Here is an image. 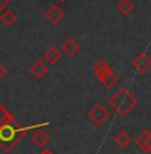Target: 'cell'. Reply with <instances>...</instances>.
I'll list each match as a JSON object with an SVG mask.
<instances>
[{
  "mask_svg": "<svg viewBox=\"0 0 151 154\" xmlns=\"http://www.w3.org/2000/svg\"><path fill=\"white\" fill-rule=\"evenodd\" d=\"M58 2H60V3H63V2H66V0H58Z\"/></svg>",
  "mask_w": 151,
  "mask_h": 154,
  "instance_id": "obj_19",
  "label": "cell"
},
{
  "mask_svg": "<svg viewBox=\"0 0 151 154\" xmlns=\"http://www.w3.org/2000/svg\"><path fill=\"white\" fill-rule=\"evenodd\" d=\"M11 117H12V114H11V112L2 105V102H0V126H2L3 123H4L5 121H7L8 118H11Z\"/></svg>",
  "mask_w": 151,
  "mask_h": 154,
  "instance_id": "obj_15",
  "label": "cell"
},
{
  "mask_svg": "<svg viewBox=\"0 0 151 154\" xmlns=\"http://www.w3.org/2000/svg\"><path fill=\"white\" fill-rule=\"evenodd\" d=\"M7 74H8V67L5 66L2 60H0V81H2V79L7 75Z\"/></svg>",
  "mask_w": 151,
  "mask_h": 154,
  "instance_id": "obj_16",
  "label": "cell"
},
{
  "mask_svg": "<svg viewBox=\"0 0 151 154\" xmlns=\"http://www.w3.org/2000/svg\"><path fill=\"white\" fill-rule=\"evenodd\" d=\"M44 17H46L52 26H56L63 20L64 12L58 4H51L48 8H47L46 14H44Z\"/></svg>",
  "mask_w": 151,
  "mask_h": 154,
  "instance_id": "obj_6",
  "label": "cell"
},
{
  "mask_svg": "<svg viewBox=\"0 0 151 154\" xmlns=\"http://www.w3.org/2000/svg\"><path fill=\"white\" fill-rule=\"evenodd\" d=\"M135 143L138 147H140L143 152H151V131L150 130H143L140 134L135 138Z\"/></svg>",
  "mask_w": 151,
  "mask_h": 154,
  "instance_id": "obj_9",
  "label": "cell"
},
{
  "mask_svg": "<svg viewBox=\"0 0 151 154\" xmlns=\"http://www.w3.org/2000/svg\"><path fill=\"white\" fill-rule=\"evenodd\" d=\"M39 154H54V153H52L51 150H47V149H44V150H41V152H40Z\"/></svg>",
  "mask_w": 151,
  "mask_h": 154,
  "instance_id": "obj_18",
  "label": "cell"
},
{
  "mask_svg": "<svg viewBox=\"0 0 151 154\" xmlns=\"http://www.w3.org/2000/svg\"><path fill=\"white\" fill-rule=\"evenodd\" d=\"M116 10L122 15H130L134 11V3L132 0H118Z\"/></svg>",
  "mask_w": 151,
  "mask_h": 154,
  "instance_id": "obj_14",
  "label": "cell"
},
{
  "mask_svg": "<svg viewBox=\"0 0 151 154\" xmlns=\"http://www.w3.org/2000/svg\"><path fill=\"white\" fill-rule=\"evenodd\" d=\"M8 5H10V0H0V12L7 10Z\"/></svg>",
  "mask_w": 151,
  "mask_h": 154,
  "instance_id": "obj_17",
  "label": "cell"
},
{
  "mask_svg": "<svg viewBox=\"0 0 151 154\" xmlns=\"http://www.w3.org/2000/svg\"><path fill=\"white\" fill-rule=\"evenodd\" d=\"M131 64L139 74H146L149 70H151V56L146 52H140L132 59Z\"/></svg>",
  "mask_w": 151,
  "mask_h": 154,
  "instance_id": "obj_5",
  "label": "cell"
},
{
  "mask_svg": "<svg viewBox=\"0 0 151 154\" xmlns=\"http://www.w3.org/2000/svg\"><path fill=\"white\" fill-rule=\"evenodd\" d=\"M79 51H80V46H79V43L74 38H67L63 42V44H62V52L66 54L68 58L76 56Z\"/></svg>",
  "mask_w": 151,
  "mask_h": 154,
  "instance_id": "obj_8",
  "label": "cell"
},
{
  "mask_svg": "<svg viewBox=\"0 0 151 154\" xmlns=\"http://www.w3.org/2000/svg\"><path fill=\"white\" fill-rule=\"evenodd\" d=\"M17 19H19L17 14L12 10H8V8L2 11V14H0V22L4 27H12L14 24L17 23Z\"/></svg>",
  "mask_w": 151,
  "mask_h": 154,
  "instance_id": "obj_11",
  "label": "cell"
},
{
  "mask_svg": "<svg viewBox=\"0 0 151 154\" xmlns=\"http://www.w3.org/2000/svg\"><path fill=\"white\" fill-rule=\"evenodd\" d=\"M44 59L48 62V64L55 66L62 59V50H59L58 47H55V46H51L48 50L44 51Z\"/></svg>",
  "mask_w": 151,
  "mask_h": 154,
  "instance_id": "obj_10",
  "label": "cell"
},
{
  "mask_svg": "<svg viewBox=\"0 0 151 154\" xmlns=\"http://www.w3.org/2000/svg\"><path fill=\"white\" fill-rule=\"evenodd\" d=\"M150 153H151V152H150Z\"/></svg>",
  "mask_w": 151,
  "mask_h": 154,
  "instance_id": "obj_20",
  "label": "cell"
},
{
  "mask_svg": "<svg viewBox=\"0 0 151 154\" xmlns=\"http://www.w3.org/2000/svg\"><path fill=\"white\" fill-rule=\"evenodd\" d=\"M131 135L126 131V130H120L119 133H116V135L114 137V142L116 143V146H119L120 149H126L130 143H131Z\"/></svg>",
  "mask_w": 151,
  "mask_h": 154,
  "instance_id": "obj_13",
  "label": "cell"
},
{
  "mask_svg": "<svg viewBox=\"0 0 151 154\" xmlns=\"http://www.w3.org/2000/svg\"><path fill=\"white\" fill-rule=\"evenodd\" d=\"M94 75L99 79V82L107 88H112L118 82L120 81L119 75L110 67V64L106 60L100 59L94 64Z\"/></svg>",
  "mask_w": 151,
  "mask_h": 154,
  "instance_id": "obj_3",
  "label": "cell"
},
{
  "mask_svg": "<svg viewBox=\"0 0 151 154\" xmlns=\"http://www.w3.org/2000/svg\"><path fill=\"white\" fill-rule=\"evenodd\" d=\"M28 130V127L22 126L14 117L8 118L0 126V149L3 152H11L17 146V143L27 134Z\"/></svg>",
  "mask_w": 151,
  "mask_h": 154,
  "instance_id": "obj_1",
  "label": "cell"
},
{
  "mask_svg": "<svg viewBox=\"0 0 151 154\" xmlns=\"http://www.w3.org/2000/svg\"><path fill=\"white\" fill-rule=\"evenodd\" d=\"M108 103L119 117H126L138 106V99L127 87H120L108 98Z\"/></svg>",
  "mask_w": 151,
  "mask_h": 154,
  "instance_id": "obj_2",
  "label": "cell"
},
{
  "mask_svg": "<svg viewBox=\"0 0 151 154\" xmlns=\"http://www.w3.org/2000/svg\"><path fill=\"white\" fill-rule=\"evenodd\" d=\"M88 119L95 126H103L110 119V110L103 103H95L87 114Z\"/></svg>",
  "mask_w": 151,
  "mask_h": 154,
  "instance_id": "obj_4",
  "label": "cell"
},
{
  "mask_svg": "<svg viewBox=\"0 0 151 154\" xmlns=\"http://www.w3.org/2000/svg\"><path fill=\"white\" fill-rule=\"evenodd\" d=\"M50 140H51L50 135L47 134V133H44L43 130H40V129H38L36 131L31 135V141L34 142L38 147H41V149H44V147L47 146V143L50 142Z\"/></svg>",
  "mask_w": 151,
  "mask_h": 154,
  "instance_id": "obj_12",
  "label": "cell"
},
{
  "mask_svg": "<svg viewBox=\"0 0 151 154\" xmlns=\"http://www.w3.org/2000/svg\"><path fill=\"white\" fill-rule=\"evenodd\" d=\"M47 72H48V66H47L41 59L34 60L31 63V66H29V74H31L34 78H36L38 81L44 78V75H46Z\"/></svg>",
  "mask_w": 151,
  "mask_h": 154,
  "instance_id": "obj_7",
  "label": "cell"
}]
</instances>
